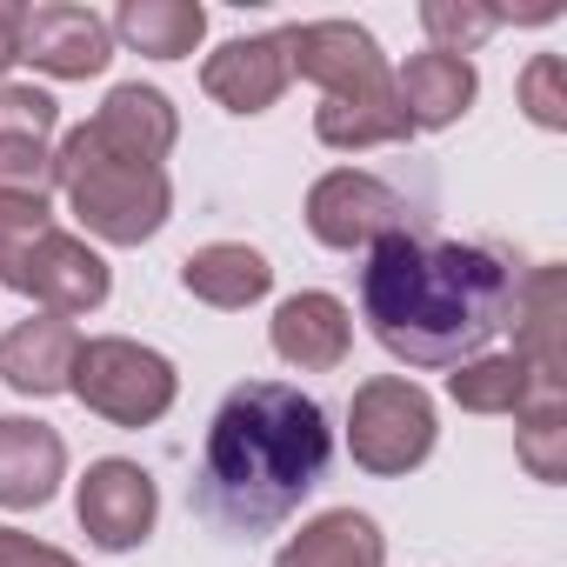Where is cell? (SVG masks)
Listing matches in <instances>:
<instances>
[{"label":"cell","mask_w":567,"mask_h":567,"mask_svg":"<svg viewBox=\"0 0 567 567\" xmlns=\"http://www.w3.org/2000/svg\"><path fill=\"white\" fill-rule=\"evenodd\" d=\"M514 421H520V427H514L520 467H527L534 481H560V474H567V394H560V381H534V394L520 401Z\"/></svg>","instance_id":"cell-22"},{"label":"cell","mask_w":567,"mask_h":567,"mask_svg":"<svg viewBox=\"0 0 567 567\" xmlns=\"http://www.w3.org/2000/svg\"><path fill=\"white\" fill-rule=\"evenodd\" d=\"M68 394H74L87 414L114 421V427H154V421L174 408L181 374H174V361H167L161 348H141V341H127V334H101V341H81Z\"/></svg>","instance_id":"cell-4"},{"label":"cell","mask_w":567,"mask_h":567,"mask_svg":"<svg viewBox=\"0 0 567 567\" xmlns=\"http://www.w3.org/2000/svg\"><path fill=\"white\" fill-rule=\"evenodd\" d=\"M21 21H28L21 0H0V87H8V68L21 61Z\"/></svg>","instance_id":"cell-28"},{"label":"cell","mask_w":567,"mask_h":567,"mask_svg":"<svg viewBox=\"0 0 567 567\" xmlns=\"http://www.w3.org/2000/svg\"><path fill=\"white\" fill-rule=\"evenodd\" d=\"M54 234V207L34 194H0V288H21V267L34 240Z\"/></svg>","instance_id":"cell-24"},{"label":"cell","mask_w":567,"mask_h":567,"mask_svg":"<svg viewBox=\"0 0 567 567\" xmlns=\"http://www.w3.org/2000/svg\"><path fill=\"white\" fill-rule=\"evenodd\" d=\"M388 560V534L374 514L361 507H328L315 514L288 547L274 554V567H381Z\"/></svg>","instance_id":"cell-19"},{"label":"cell","mask_w":567,"mask_h":567,"mask_svg":"<svg viewBox=\"0 0 567 567\" xmlns=\"http://www.w3.org/2000/svg\"><path fill=\"white\" fill-rule=\"evenodd\" d=\"M474 94H481V74L461 54H434L427 48V54H408V68L394 74V101H401V114H408L414 134L454 127L474 107Z\"/></svg>","instance_id":"cell-16"},{"label":"cell","mask_w":567,"mask_h":567,"mask_svg":"<svg viewBox=\"0 0 567 567\" xmlns=\"http://www.w3.org/2000/svg\"><path fill=\"white\" fill-rule=\"evenodd\" d=\"M520 295V267L494 240L394 234L368 247L361 321L401 368H461L494 348Z\"/></svg>","instance_id":"cell-1"},{"label":"cell","mask_w":567,"mask_h":567,"mask_svg":"<svg viewBox=\"0 0 567 567\" xmlns=\"http://www.w3.org/2000/svg\"><path fill=\"white\" fill-rule=\"evenodd\" d=\"M507 14L501 8H474V0H421V28L434 34V54H474Z\"/></svg>","instance_id":"cell-25"},{"label":"cell","mask_w":567,"mask_h":567,"mask_svg":"<svg viewBox=\"0 0 567 567\" xmlns=\"http://www.w3.org/2000/svg\"><path fill=\"white\" fill-rule=\"evenodd\" d=\"M74 354H81L74 321H61V315L21 321V328L0 334V381H8L14 394H34V401L68 394V381H74Z\"/></svg>","instance_id":"cell-14"},{"label":"cell","mask_w":567,"mask_h":567,"mask_svg":"<svg viewBox=\"0 0 567 567\" xmlns=\"http://www.w3.org/2000/svg\"><path fill=\"white\" fill-rule=\"evenodd\" d=\"M74 514H81V527H87V540H94V547L127 554V547H141V540L154 534L161 487H154V474H147L141 461L107 454V461H94V467L81 474Z\"/></svg>","instance_id":"cell-8"},{"label":"cell","mask_w":567,"mask_h":567,"mask_svg":"<svg viewBox=\"0 0 567 567\" xmlns=\"http://www.w3.org/2000/svg\"><path fill=\"white\" fill-rule=\"evenodd\" d=\"M288 81H295V68H288V34L280 28L274 34H240V41L214 48L207 68H200L207 101H220L227 114H267L288 94Z\"/></svg>","instance_id":"cell-12"},{"label":"cell","mask_w":567,"mask_h":567,"mask_svg":"<svg viewBox=\"0 0 567 567\" xmlns=\"http://www.w3.org/2000/svg\"><path fill=\"white\" fill-rule=\"evenodd\" d=\"M288 34V68L315 87H328V101H394V68L381 54V41L354 21H295Z\"/></svg>","instance_id":"cell-7"},{"label":"cell","mask_w":567,"mask_h":567,"mask_svg":"<svg viewBox=\"0 0 567 567\" xmlns=\"http://www.w3.org/2000/svg\"><path fill=\"white\" fill-rule=\"evenodd\" d=\"M334 461V427L328 408L288 381H240L200 441L194 467V514L214 534L260 540L288 520Z\"/></svg>","instance_id":"cell-2"},{"label":"cell","mask_w":567,"mask_h":567,"mask_svg":"<svg viewBox=\"0 0 567 567\" xmlns=\"http://www.w3.org/2000/svg\"><path fill=\"white\" fill-rule=\"evenodd\" d=\"M21 295L28 301H41L48 315H61V321H74V315H94L107 295H114V274H107V260L81 240V234H41L34 240V254H28V267H21Z\"/></svg>","instance_id":"cell-9"},{"label":"cell","mask_w":567,"mask_h":567,"mask_svg":"<svg viewBox=\"0 0 567 567\" xmlns=\"http://www.w3.org/2000/svg\"><path fill=\"white\" fill-rule=\"evenodd\" d=\"M68 474V441L48 421L8 414L0 421V507H48Z\"/></svg>","instance_id":"cell-15"},{"label":"cell","mask_w":567,"mask_h":567,"mask_svg":"<svg viewBox=\"0 0 567 567\" xmlns=\"http://www.w3.org/2000/svg\"><path fill=\"white\" fill-rule=\"evenodd\" d=\"M534 381H554V374H534L520 354H474L447 374V401L467 414H520Z\"/></svg>","instance_id":"cell-21"},{"label":"cell","mask_w":567,"mask_h":567,"mask_svg":"<svg viewBox=\"0 0 567 567\" xmlns=\"http://www.w3.org/2000/svg\"><path fill=\"white\" fill-rule=\"evenodd\" d=\"M434 434H441L434 427V401L408 374H374L348 401V454H354V467H368L381 481L414 474L434 454Z\"/></svg>","instance_id":"cell-5"},{"label":"cell","mask_w":567,"mask_h":567,"mask_svg":"<svg viewBox=\"0 0 567 567\" xmlns=\"http://www.w3.org/2000/svg\"><path fill=\"white\" fill-rule=\"evenodd\" d=\"M0 567H81V560L34 540V534H21V527H0Z\"/></svg>","instance_id":"cell-27"},{"label":"cell","mask_w":567,"mask_h":567,"mask_svg":"<svg viewBox=\"0 0 567 567\" xmlns=\"http://www.w3.org/2000/svg\"><path fill=\"white\" fill-rule=\"evenodd\" d=\"M181 288H187L194 301L234 315V308H254V301L274 288V267H267V254L247 247V240H207V247H194V254L181 260Z\"/></svg>","instance_id":"cell-18"},{"label":"cell","mask_w":567,"mask_h":567,"mask_svg":"<svg viewBox=\"0 0 567 567\" xmlns=\"http://www.w3.org/2000/svg\"><path fill=\"white\" fill-rule=\"evenodd\" d=\"M308 234L334 254H368L394 234H427V214L368 167H334L308 187Z\"/></svg>","instance_id":"cell-6"},{"label":"cell","mask_w":567,"mask_h":567,"mask_svg":"<svg viewBox=\"0 0 567 567\" xmlns=\"http://www.w3.org/2000/svg\"><path fill=\"white\" fill-rule=\"evenodd\" d=\"M267 341H274V354L288 361V368H301V374H328V368H341L348 348H354V315H348V301L308 288V295H288V301L274 308Z\"/></svg>","instance_id":"cell-13"},{"label":"cell","mask_w":567,"mask_h":567,"mask_svg":"<svg viewBox=\"0 0 567 567\" xmlns=\"http://www.w3.org/2000/svg\"><path fill=\"white\" fill-rule=\"evenodd\" d=\"M107 28H114L127 48H141L147 61H181V54L200 48L207 8H194V0H127Z\"/></svg>","instance_id":"cell-20"},{"label":"cell","mask_w":567,"mask_h":567,"mask_svg":"<svg viewBox=\"0 0 567 567\" xmlns=\"http://www.w3.org/2000/svg\"><path fill=\"white\" fill-rule=\"evenodd\" d=\"M21 61H34L54 81H87L114 61V28L94 8L48 0V8H28V21H21Z\"/></svg>","instance_id":"cell-10"},{"label":"cell","mask_w":567,"mask_h":567,"mask_svg":"<svg viewBox=\"0 0 567 567\" xmlns=\"http://www.w3.org/2000/svg\"><path fill=\"white\" fill-rule=\"evenodd\" d=\"M54 127L61 107L41 87H0V194H54Z\"/></svg>","instance_id":"cell-11"},{"label":"cell","mask_w":567,"mask_h":567,"mask_svg":"<svg viewBox=\"0 0 567 567\" xmlns=\"http://www.w3.org/2000/svg\"><path fill=\"white\" fill-rule=\"evenodd\" d=\"M54 187L68 194L74 220L107 240V247H141L167 227L174 214V187H167V167H147V161H127L114 154L94 127H74L61 147H54Z\"/></svg>","instance_id":"cell-3"},{"label":"cell","mask_w":567,"mask_h":567,"mask_svg":"<svg viewBox=\"0 0 567 567\" xmlns=\"http://www.w3.org/2000/svg\"><path fill=\"white\" fill-rule=\"evenodd\" d=\"M520 107H527V121L547 127V134L567 127V68H560V54H534V61H527V74H520Z\"/></svg>","instance_id":"cell-26"},{"label":"cell","mask_w":567,"mask_h":567,"mask_svg":"<svg viewBox=\"0 0 567 567\" xmlns=\"http://www.w3.org/2000/svg\"><path fill=\"white\" fill-rule=\"evenodd\" d=\"M315 134H321V147H341V154H361V147H401V141H414V127H408L401 101H321Z\"/></svg>","instance_id":"cell-23"},{"label":"cell","mask_w":567,"mask_h":567,"mask_svg":"<svg viewBox=\"0 0 567 567\" xmlns=\"http://www.w3.org/2000/svg\"><path fill=\"white\" fill-rule=\"evenodd\" d=\"M87 127H94L114 154L147 161V167H161L167 147L181 141V114H174V101H167L161 87H141V81H121V87L101 101V114H94Z\"/></svg>","instance_id":"cell-17"}]
</instances>
